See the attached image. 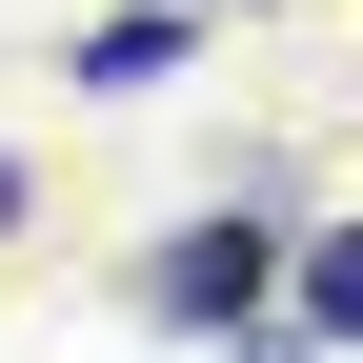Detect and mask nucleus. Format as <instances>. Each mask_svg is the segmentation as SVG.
Returning a JSON list of instances; mask_svg holds the SVG:
<instances>
[{
	"mask_svg": "<svg viewBox=\"0 0 363 363\" xmlns=\"http://www.w3.org/2000/svg\"><path fill=\"white\" fill-rule=\"evenodd\" d=\"M242 303H262V222H182L142 262V323H242Z\"/></svg>",
	"mask_w": 363,
	"mask_h": 363,
	"instance_id": "f257e3e1",
	"label": "nucleus"
},
{
	"mask_svg": "<svg viewBox=\"0 0 363 363\" xmlns=\"http://www.w3.org/2000/svg\"><path fill=\"white\" fill-rule=\"evenodd\" d=\"M81 81H101V101H142V81H182V21H101V40H81Z\"/></svg>",
	"mask_w": 363,
	"mask_h": 363,
	"instance_id": "f03ea898",
	"label": "nucleus"
}]
</instances>
